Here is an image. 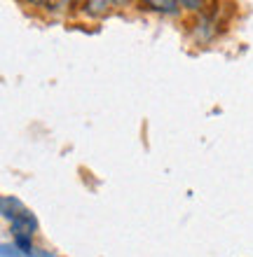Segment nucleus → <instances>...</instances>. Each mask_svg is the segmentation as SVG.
Segmentation results:
<instances>
[{"label":"nucleus","mask_w":253,"mask_h":257,"mask_svg":"<svg viewBox=\"0 0 253 257\" xmlns=\"http://www.w3.org/2000/svg\"><path fill=\"white\" fill-rule=\"evenodd\" d=\"M35 229H38V220H35L26 208L21 210L17 217H12V231L14 234H26V236H33Z\"/></svg>","instance_id":"obj_1"},{"label":"nucleus","mask_w":253,"mask_h":257,"mask_svg":"<svg viewBox=\"0 0 253 257\" xmlns=\"http://www.w3.org/2000/svg\"><path fill=\"white\" fill-rule=\"evenodd\" d=\"M14 245L19 248V250L28 252V255H33V236H26V234H14Z\"/></svg>","instance_id":"obj_2"},{"label":"nucleus","mask_w":253,"mask_h":257,"mask_svg":"<svg viewBox=\"0 0 253 257\" xmlns=\"http://www.w3.org/2000/svg\"><path fill=\"white\" fill-rule=\"evenodd\" d=\"M3 257H42V255H28V252L19 250L17 245H10V243H3V250H0Z\"/></svg>","instance_id":"obj_3"}]
</instances>
